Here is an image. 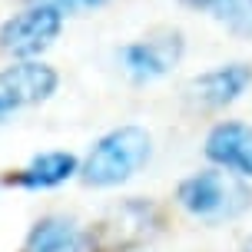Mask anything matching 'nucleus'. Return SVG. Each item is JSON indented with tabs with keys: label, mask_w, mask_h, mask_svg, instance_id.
Wrapping results in <instances>:
<instances>
[{
	"label": "nucleus",
	"mask_w": 252,
	"mask_h": 252,
	"mask_svg": "<svg viewBox=\"0 0 252 252\" xmlns=\"http://www.w3.org/2000/svg\"><path fill=\"white\" fill-rule=\"evenodd\" d=\"M153 159V136L136 123L113 126L80 159V179L93 189H113Z\"/></svg>",
	"instance_id": "obj_1"
},
{
	"label": "nucleus",
	"mask_w": 252,
	"mask_h": 252,
	"mask_svg": "<svg viewBox=\"0 0 252 252\" xmlns=\"http://www.w3.org/2000/svg\"><path fill=\"white\" fill-rule=\"evenodd\" d=\"M176 202L192 219L219 226V222H232L242 213H249L252 189L242 176L216 166V169H202L183 179L176 186Z\"/></svg>",
	"instance_id": "obj_2"
},
{
	"label": "nucleus",
	"mask_w": 252,
	"mask_h": 252,
	"mask_svg": "<svg viewBox=\"0 0 252 252\" xmlns=\"http://www.w3.org/2000/svg\"><path fill=\"white\" fill-rule=\"evenodd\" d=\"M163 226V213L146 199H126L113 206L96 226L87 232V252H123L156 236Z\"/></svg>",
	"instance_id": "obj_3"
},
{
	"label": "nucleus",
	"mask_w": 252,
	"mask_h": 252,
	"mask_svg": "<svg viewBox=\"0 0 252 252\" xmlns=\"http://www.w3.org/2000/svg\"><path fill=\"white\" fill-rule=\"evenodd\" d=\"M63 30V13L43 3H27L20 13L0 24V53L13 60H37L43 50H50L53 40Z\"/></svg>",
	"instance_id": "obj_4"
},
{
	"label": "nucleus",
	"mask_w": 252,
	"mask_h": 252,
	"mask_svg": "<svg viewBox=\"0 0 252 252\" xmlns=\"http://www.w3.org/2000/svg\"><path fill=\"white\" fill-rule=\"evenodd\" d=\"M183 53H186V37L173 27H166V30H153L150 37H139L120 47L116 60L133 83H153V80H163L166 73H173Z\"/></svg>",
	"instance_id": "obj_5"
},
{
	"label": "nucleus",
	"mask_w": 252,
	"mask_h": 252,
	"mask_svg": "<svg viewBox=\"0 0 252 252\" xmlns=\"http://www.w3.org/2000/svg\"><path fill=\"white\" fill-rule=\"evenodd\" d=\"M57 87H60V73L43 60H17L0 70V103L10 113L50 100Z\"/></svg>",
	"instance_id": "obj_6"
},
{
	"label": "nucleus",
	"mask_w": 252,
	"mask_h": 252,
	"mask_svg": "<svg viewBox=\"0 0 252 252\" xmlns=\"http://www.w3.org/2000/svg\"><path fill=\"white\" fill-rule=\"evenodd\" d=\"M252 87V63H222L206 73L192 76L186 83V96L196 106L206 110H222L229 103H236Z\"/></svg>",
	"instance_id": "obj_7"
},
{
	"label": "nucleus",
	"mask_w": 252,
	"mask_h": 252,
	"mask_svg": "<svg viewBox=\"0 0 252 252\" xmlns=\"http://www.w3.org/2000/svg\"><path fill=\"white\" fill-rule=\"evenodd\" d=\"M206 159L219 169H229L242 179H252V123L242 120H222L209 129L202 143Z\"/></svg>",
	"instance_id": "obj_8"
},
{
	"label": "nucleus",
	"mask_w": 252,
	"mask_h": 252,
	"mask_svg": "<svg viewBox=\"0 0 252 252\" xmlns=\"http://www.w3.org/2000/svg\"><path fill=\"white\" fill-rule=\"evenodd\" d=\"M80 176V159H76L70 150H47L37 153L33 159L20 169H10L3 173L0 183L13 189H27V192H43V189H57L63 186L66 179Z\"/></svg>",
	"instance_id": "obj_9"
},
{
	"label": "nucleus",
	"mask_w": 252,
	"mask_h": 252,
	"mask_svg": "<svg viewBox=\"0 0 252 252\" xmlns=\"http://www.w3.org/2000/svg\"><path fill=\"white\" fill-rule=\"evenodd\" d=\"M20 252H87V232L70 216H43L30 226Z\"/></svg>",
	"instance_id": "obj_10"
},
{
	"label": "nucleus",
	"mask_w": 252,
	"mask_h": 252,
	"mask_svg": "<svg viewBox=\"0 0 252 252\" xmlns=\"http://www.w3.org/2000/svg\"><path fill=\"white\" fill-rule=\"evenodd\" d=\"M192 10H206L216 20H222L236 33H252V0H183Z\"/></svg>",
	"instance_id": "obj_11"
},
{
	"label": "nucleus",
	"mask_w": 252,
	"mask_h": 252,
	"mask_svg": "<svg viewBox=\"0 0 252 252\" xmlns=\"http://www.w3.org/2000/svg\"><path fill=\"white\" fill-rule=\"evenodd\" d=\"M27 3H43V7H53L60 13H83V10H100L110 0H27Z\"/></svg>",
	"instance_id": "obj_12"
},
{
	"label": "nucleus",
	"mask_w": 252,
	"mask_h": 252,
	"mask_svg": "<svg viewBox=\"0 0 252 252\" xmlns=\"http://www.w3.org/2000/svg\"><path fill=\"white\" fill-rule=\"evenodd\" d=\"M7 116H10V110H7V106L0 103V123H7Z\"/></svg>",
	"instance_id": "obj_13"
},
{
	"label": "nucleus",
	"mask_w": 252,
	"mask_h": 252,
	"mask_svg": "<svg viewBox=\"0 0 252 252\" xmlns=\"http://www.w3.org/2000/svg\"><path fill=\"white\" fill-rule=\"evenodd\" d=\"M242 252H252V239H246V246H242Z\"/></svg>",
	"instance_id": "obj_14"
}]
</instances>
